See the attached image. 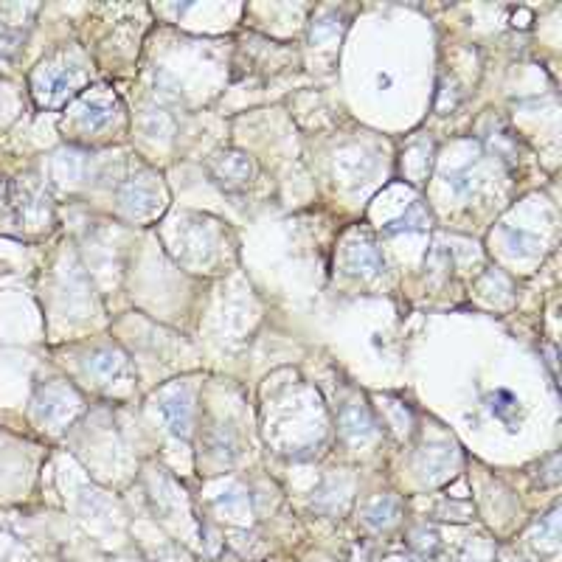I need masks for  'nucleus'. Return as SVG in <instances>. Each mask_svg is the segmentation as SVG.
I'll return each mask as SVG.
<instances>
[{
    "label": "nucleus",
    "instance_id": "9d476101",
    "mask_svg": "<svg viewBox=\"0 0 562 562\" xmlns=\"http://www.w3.org/2000/svg\"><path fill=\"white\" fill-rule=\"evenodd\" d=\"M334 20H318L315 26H312V40L318 43V40H323V37H332V34H337L341 31V26H332Z\"/></svg>",
    "mask_w": 562,
    "mask_h": 562
},
{
    "label": "nucleus",
    "instance_id": "0eeeda50",
    "mask_svg": "<svg viewBox=\"0 0 562 562\" xmlns=\"http://www.w3.org/2000/svg\"><path fill=\"white\" fill-rule=\"evenodd\" d=\"M427 222H430V216H427L424 205H422V202H413V205L405 211L402 219H394V222L388 225V234H399V231H422Z\"/></svg>",
    "mask_w": 562,
    "mask_h": 562
},
{
    "label": "nucleus",
    "instance_id": "9b49d317",
    "mask_svg": "<svg viewBox=\"0 0 562 562\" xmlns=\"http://www.w3.org/2000/svg\"><path fill=\"white\" fill-rule=\"evenodd\" d=\"M391 562H413V559H402V556H394Z\"/></svg>",
    "mask_w": 562,
    "mask_h": 562
},
{
    "label": "nucleus",
    "instance_id": "f03ea898",
    "mask_svg": "<svg viewBox=\"0 0 562 562\" xmlns=\"http://www.w3.org/2000/svg\"><path fill=\"white\" fill-rule=\"evenodd\" d=\"M346 267L355 276H380L385 270V262H383V256H380V251H377L374 242L360 239V242L349 245V251H346Z\"/></svg>",
    "mask_w": 562,
    "mask_h": 562
},
{
    "label": "nucleus",
    "instance_id": "f257e3e1",
    "mask_svg": "<svg viewBox=\"0 0 562 562\" xmlns=\"http://www.w3.org/2000/svg\"><path fill=\"white\" fill-rule=\"evenodd\" d=\"M158 408L169 424V430L180 438L191 433V397L183 385H172L158 397Z\"/></svg>",
    "mask_w": 562,
    "mask_h": 562
},
{
    "label": "nucleus",
    "instance_id": "20e7f679",
    "mask_svg": "<svg viewBox=\"0 0 562 562\" xmlns=\"http://www.w3.org/2000/svg\"><path fill=\"white\" fill-rule=\"evenodd\" d=\"M341 427H343V436L352 441H363L374 433V422L366 413V408H360V405H349L341 413Z\"/></svg>",
    "mask_w": 562,
    "mask_h": 562
},
{
    "label": "nucleus",
    "instance_id": "1a4fd4ad",
    "mask_svg": "<svg viewBox=\"0 0 562 562\" xmlns=\"http://www.w3.org/2000/svg\"><path fill=\"white\" fill-rule=\"evenodd\" d=\"M489 411H492V416H498L501 422L512 424L509 411H512V413H517V399H515L509 391H495V394L489 397Z\"/></svg>",
    "mask_w": 562,
    "mask_h": 562
},
{
    "label": "nucleus",
    "instance_id": "423d86ee",
    "mask_svg": "<svg viewBox=\"0 0 562 562\" xmlns=\"http://www.w3.org/2000/svg\"><path fill=\"white\" fill-rule=\"evenodd\" d=\"M124 205L130 211H135V214H149L158 205V194H155V188H144L141 180H135L124 191Z\"/></svg>",
    "mask_w": 562,
    "mask_h": 562
},
{
    "label": "nucleus",
    "instance_id": "6e6552de",
    "mask_svg": "<svg viewBox=\"0 0 562 562\" xmlns=\"http://www.w3.org/2000/svg\"><path fill=\"white\" fill-rule=\"evenodd\" d=\"M112 116H116V110H112V104H104V101H93L84 107V127L90 130H98L104 124L112 121Z\"/></svg>",
    "mask_w": 562,
    "mask_h": 562
},
{
    "label": "nucleus",
    "instance_id": "7ed1b4c3",
    "mask_svg": "<svg viewBox=\"0 0 562 562\" xmlns=\"http://www.w3.org/2000/svg\"><path fill=\"white\" fill-rule=\"evenodd\" d=\"M211 172H214L219 180H225V183L242 186V183L251 180L253 163H251V158L242 155V152H219V155L211 161Z\"/></svg>",
    "mask_w": 562,
    "mask_h": 562
},
{
    "label": "nucleus",
    "instance_id": "39448f33",
    "mask_svg": "<svg viewBox=\"0 0 562 562\" xmlns=\"http://www.w3.org/2000/svg\"><path fill=\"white\" fill-rule=\"evenodd\" d=\"M397 512H399L397 498L383 495V498H377L374 503H369L363 520H366V526H371V528H385V526H391V523L397 520Z\"/></svg>",
    "mask_w": 562,
    "mask_h": 562
}]
</instances>
